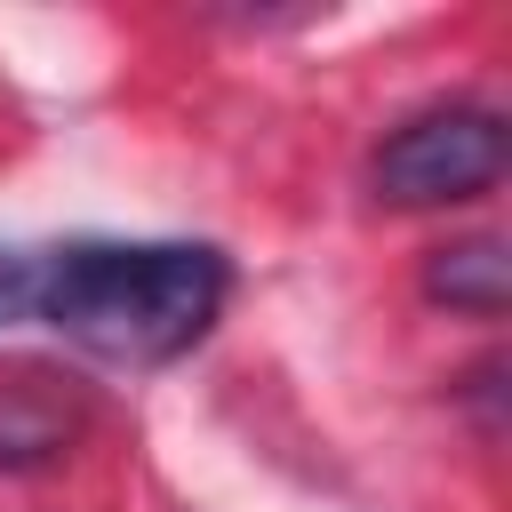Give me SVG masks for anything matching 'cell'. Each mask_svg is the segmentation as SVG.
I'll use <instances>...</instances> for the list:
<instances>
[{
	"label": "cell",
	"instance_id": "obj_5",
	"mask_svg": "<svg viewBox=\"0 0 512 512\" xmlns=\"http://www.w3.org/2000/svg\"><path fill=\"white\" fill-rule=\"evenodd\" d=\"M40 264H48V248H8L0 240V328L40 312Z\"/></svg>",
	"mask_w": 512,
	"mask_h": 512
},
{
	"label": "cell",
	"instance_id": "obj_3",
	"mask_svg": "<svg viewBox=\"0 0 512 512\" xmlns=\"http://www.w3.org/2000/svg\"><path fill=\"white\" fill-rule=\"evenodd\" d=\"M88 408L80 392H64V376L48 368H16L0 376V472H48L56 456H72Z\"/></svg>",
	"mask_w": 512,
	"mask_h": 512
},
{
	"label": "cell",
	"instance_id": "obj_1",
	"mask_svg": "<svg viewBox=\"0 0 512 512\" xmlns=\"http://www.w3.org/2000/svg\"><path fill=\"white\" fill-rule=\"evenodd\" d=\"M232 296V264L200 240H72L40 264V320L112 368L184 360Z\"/></svg>",
	"mask_w": 512,
	"mask_h": 512
},
{
	"label": "cell",
	"instance_id": "obj_4",
	"mask_svg": "<svg viewBox=\"0 0 512 512\" xmlns=\"http://www.w3.org/2000/svg\"><path fill=\"white\" fill-rule=\"evenodd\" d=\"M424 296L448 304V312H472V320H496L512 304V256L496 232H464L448 248L424 256Z\"/></svg>",
	"mask_w": 512,
	"mask_h": 512
},
{
	"label": "cell",
	"instance_id": "obj_2",
	"mask_svg": "<svg viewBox=\"0 0 512 512\" xmlns=\"http://www.w3.org/2000/svg\"><path fill=\"white\" fill-rule=\"evenodd\" d=\"M504 160H512V136L488 104H432L376 144L368 184L392 208H464V200L496 192Z\"/></svg>",
	"mask_w": 512,
	"mask_h": 512
}]
</instances>
